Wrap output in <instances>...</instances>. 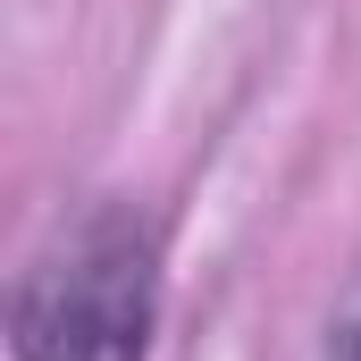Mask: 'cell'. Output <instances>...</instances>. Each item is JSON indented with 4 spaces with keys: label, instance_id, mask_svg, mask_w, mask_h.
I'll return each mask as SVG.
<instances>
[{
    "label": "cell",
    "instance_id": "1",
    "mask_svg": "<svg viewBox=\"0 0 361 361\" xmlns=\"http://www.w3.org/2000/svg\"><path fill=\"white\" fill-rule=\"evenodd\" d=\"M160 328V244L135 210L76 219L17 286L8 361H143Z\"/></svg>",
    "mask_w": 361,
    "mask_h": 361
},
{
    "label": "cell",
    "instance_id": "2",
    "mask_svg": "<svg viewBox=\"0 0 361 361\" xmlns=\"http://www.w3.org/2000/svg\"><path fill=\"white\" fill-rule=\"evenodd\" d=\"M328 361H361V311H353V319H345V336L328 345Z\"/></svg>",
    "mask_w": 361,
    "mask_h": 361
}]
</instances>
